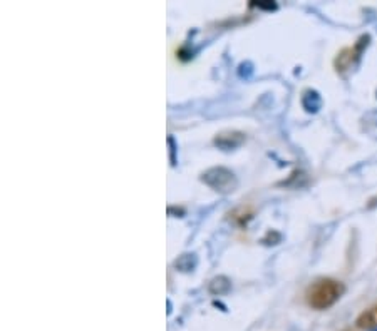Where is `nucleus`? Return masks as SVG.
I'll return each mask as SVG.
<instances>
[{
    "label": "nucleus",
    "instance_id": "1",
    "mask_svg": "<svg viewBox=\"0 0 377 331\" xmlns=\"http://www.w3.org/2000/svg\"><path fill=\"white\" fill-rule=\"evenodd\" d=\"M345 284L334 278H319L305 291L307 304L315 311H326L344 296Z\"/></svg>",
    "mask_w": 377,
    "mask_h": 331
},
{
    "label": "nucleus",
    "instance_id": "2",
    "mask_svg": "<svg viewBox=\"0 0 377 331\" xmlns=\"http://www.w3.org/2000/svg\"><path fill=\"white\" fill-rule=\"evenodd\" d=\"M202 181L217 193L228 194L233 193L239 186L235 174L226 168H211L202 174Z\"/></svg>",
    "mask_w": 377,
    "mask_h": 331
},
{
    "label": "nucleus",
    "instance_id": "3",
    "mask_svg": "<svg viewBox=\"0 0 377 331\" xmlns=\"http://www.w3.org/2000/svg\"><path fill=\"white\" fill-rule=\"evenodd\" d=\"M369 39H371L369 36H362L352 47H347L341 54H337V57L334 60L335 70L337 72H344V70H349L350 67L356 66V62L361 59L364 49L369 45Z\"/></svg>",
    "mask_w": 377,
    "mask_h": 331
},
{
    "label": "nucleus",
    "instance_id": "4",
    "mask_svg": "<svg viewBox=\"0 0 377 331\" xmlns=\"http://www.w3.org/2000/svg\"><path fill=\"white\" fill-rule=\"evenodd\" d=\"M243 142H245V134L239 133V131H228V133H221L215 137V144L225 150L239 148V146L243 144Z\"/></svg>",
    "mask_w": 377,
    "mask_h": 331
},
{
    "label": "nucleus",
    "instance_id": "5",
    "mask_svg": "<svg viewBox=\"0 0 377 331\" xmlns=\"http://www.w3.org/2000/svg\"><path fill=\"white\" fill-rule=\"evenodd\" d=\"M356 326L364 331L377 330V303L372 304L371 308H367V310L362 311V313L357 316Z\"/></svg>",
    "mask_w": 377,
    "mask_h": 331
},
{
    "label": "nucleus",
    "instance_id": "6",
    "mask_svg": "<svg viewBox=\"0 0 377 331\" xmlns=\"http://www.w3.org/2000/svg\"><path fill=\"white\" fill-rule=\"evenodd\" d=\"M302 104H304L305 111H307V112H317L320 109V104H322V101H320L319 92L308 89V90H305L304 96H302Z\"/></svg>",
    "mask_w": 377,
    "mask_h": 331
},
{
    "label": "nucleus",
    "instance_id": "7",
    "mask_svg": "<svg viewBox=\"0 0 377 331\" xmlns=\"http://www.w3.org/2000/svg\"><path fill=\"white\" fill-rule=\"evenodd\" d=\"M230 289V281L226 280L225 276L220 278H215L213 281L210 283V291L213 293V295H223Z\"/></svg>",
    "mask_w": 377,
    "mask_h": 331
},
{
    "label": "nucleus",
    "instance_id": "8",
    "mask_svg": "<svg viewBox=\"0 0 377 331\" xmlns=\"http://www.w3.org/2000/svg\"><path fill=\"white\" fill-rule=\"evenodd\" d=\"M191 259H196L195 254H183V256H180V258L175 261V266L178 269H181V271L193 269L196 263H191Z\"/></svg>",
    "mask_w": 377,
    "mask_h": 331
},
{
    "label": "nucleus",
    "instance_id": "9",
    "mask_svg": "<svg viewBox=\"0 0 377 331\" xmlns=\"http://www.w3.org/2000/svg\"><path fill=\"white\" fill-rule=\"evenodd\" d=\"M252 5L258 7V9H263V10H275V9H277V3H273V2H256V3H252Z\"/></svg>",
    "mask_w": 377,
    "mask_h": 331
}]
</instances>
